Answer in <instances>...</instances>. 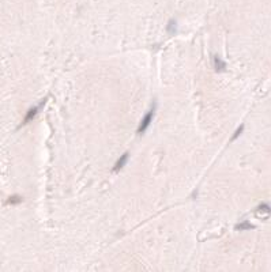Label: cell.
<instances>
[{
	"label": "cell",
	"instance_id": "cell-8",
	"mask_svg": "<svg viewBox=\"0 0 271 272\" xmlns=\"http://www.w3.org/2000/svg\"><path fill=\"white\" fill-rule=\"evenodd\" d=\"M22 203V197L18 195H14V196H10V199L7 200V204H10V206H16V204Z\"/></svg>",
	"mask_w": 271,
	"mask_h": 272
},
{
	"label": "cell",
	"instance_id": "cell-4",
	"mask_svg": "<svg viewBox=\"0 0 271 272\" xmlns=\"http://www.w3.org/2000/svg\"><path fill=\"white\" fill-rule=\"evenodd\" d=\"M214 67H215L217 72H222V71L226 70V64L222 59H219L218 56H214Z\"/></svg>",
	"mask_w": 271,
	"mask_h": 272
},
{
	"label": "cell",
	"instance_id": "cell-3",
	"mask_svg": "<svg viewBox=\"0 0 271 272\" xmlns=\"http://www.w3.org/2000/svg\"><path fill=\"white\" fill-rule=\"evenodd\" d=\"M45 102H46V99H44V101H42V102L40 103V105L34 106V108H30V109H29V112H27V114L25 116V119H23V124L30 123V121L33 120L35 116H37V113L40 112V109L42 108V106H44V103H45Z\"/></svg>",
	"mask_w": 271,
	"mask_h": 272
},
{
	"label": "cell",
	"instance_id": "cell-9",
	"mask_svg": "<svg viewBox=\"0 0 271 272\" xmlns=\"http://www.w3.org/2000/svg\"><path fill=\"white\" fill-rule=\"evenodd\" d=\"M242 131H244V125H240V127H238L237 129H236V132H234V135L232 136V140H236L238 136L241 135V132H242Z\"/></svg>",
	"mask_w": 271,
	"mask_h": 272
},
{
	"label": "cell",
	"instance_id": "cell-6",
	"mask_svg": "<svg viewBox=\"0 0 271 272\" xmlns=\"http://www.w3.org/2000/svg\"><path fill=\"white\" fill-rule=\"evenodd\" d=\"M255 226L252 223H249L248 220H244V222H241V223H238V224H236V230H252Z\"/></svg>",
	"mask_w": 271,
	"mask_h": 272
},
{
	"label": "cell",
	"instance_id": "cell-5",
	"mask_svg": "<svg viewBox=\"0 0 271 272\" xmlns=\"http://www.w3.org/2000/svg\"><path fill=\"white\" fill-rule=\"evenodd\" d=\"M127 161H128V154L126 152V154H123V156H121V158H119V161L116 162L115 167H113V171H115V173H117V171H119L120 169H123L124 165L127 163Z\"/></svg>",
	"mask_w": 271,
	"mask_h": 272
},
{
	"label": "cell",
	"instance_id": "cell-1",
	"mask_svg": "<svg viewBox=\"0 0 271 272\" xmlns=\"http://www.w3.org/2000/svg\"><path fill=\"white\" fill-rule=\"evenodd\" d=\"M154 110H155V106H153V108L149 110V113L146 114V116L142 119L140 124H139L138 127V134H143V132L149 128V125L151 124V120H153V116H154Z\"/></svg>",
	"mask_w": 271,
	"mask_h": 272
},
{
	"label": "cell",
	"instance_id": "cell-7",
	"mask_svg": "<svg viewBox=\"0 0 271 272\" xmlns=\"http://www.w3.org/2000/svg\"><path fill=\"white\" fill-rule=\"evenodd\" d=\"M176 30H177V25H176V22H174L173 19H170L169 20V23L166 25V31L169 34H174L176 33Z\"/></svg>",
	"mask_w": 271,
	"mask_h": 272
},
{
	"label": "cell",
	"instance_id": "cell-2",
	"mask_svg": "<svg viewBox=\"0 0 271 272\" xmlns=\"http://www.w3.org/2000/svg\"><path fill=\"white\" fill-rule=\"evenodd\" d=\"M255 215L260 218V219H267L271 215V207L269 204H260L255 211Z\"/></svg>",
	"mask_w": 271,
	"mask_h": 272
}]
</instances>
